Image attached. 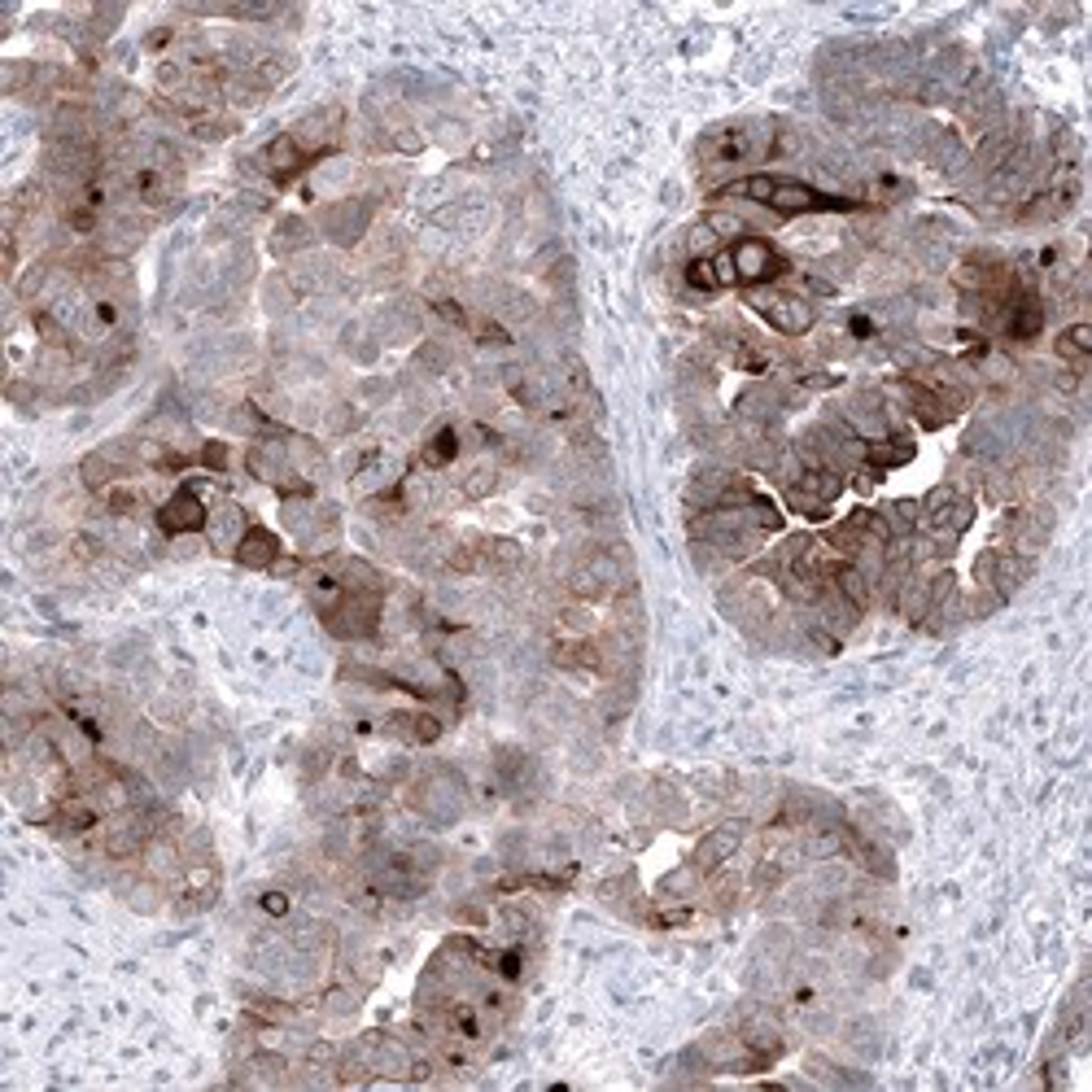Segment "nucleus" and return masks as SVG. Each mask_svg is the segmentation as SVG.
Returning <instances> with one entry per match:
<instances>
[{
	"label": "nucleus",
	"mask_w": 1092,
	"mask_h": 1092,
	"mask_svg": "<svg viewBox=\"0 0 1092 1092\" xmlns=\"http://www.w3.org/2000/svg\"><path fill=\"white\" fill-rule=\"evenodd\" d=\"M687 284H691V289H700V293H717V289H722L713 258H691L687 262Z\"/></svg>",
	"instance_id": "7c9ffc66"
},
{
	"label": "nucleus",
	"mask_w": 1092,
	"mask_h": 1092,
	"mask_svg": "<svg viewBox=\"0 0 1092 1092\" xmlns=\"http://www.w3.org/2000/svg\"><path fill=\"white\" fill-rule=\"evenodd\" d=\"M900 612H905V621H927V612H931V582H905L900 586Z\"/></svg>",
	"instance_id": "a878e982"
},
{
	"label": "nucleus",
	"mask_w": 1092,
	"mask_h": 1092,
	"mask_svg": "<svg viewBox=\"0 0 1092 1092\" xmlns=\"http://www.w3.org/2000/svg\"><path fill=\"white\" fill-rule=\"evenodd\" d=\"M931 158H935L940 171H962V166H966V149H962V140H957V136H940V140H935Z\"/></svg>",
	"instance_id": "2f4dec72"
},
{
	"label": "nucleus",
	"mask_w": 1092,
	"mask_h": 1092,
	"mask_svg": "<svg viewBox=\"0 0 1092 1092\" xmlns=\"http://www.w3.org/2000/svg\"><path fill=\"white\" fill-rule=\"evenodd\" d=\"M743 831H748L743 822H726V826H717V831H708L700 839V848H695L691 866L700 870V874H713L717 866H726V861L739 852V844H743Z\"/></svg>",
	"instance_id": "9d476101"
},
{
	"label": "nucleus",
	"mask_w": 1092,
	"mask_h": 1092,
	"mask_svg": "<svg viewBox=\"0 0 1092 1092\" xmlns=\"http://www.w3.org/2000/svg\"><path fill=\"white\" fill-rule=\"evenodd\" d=\"M467 328L476 332V341H498V345L507 341V332H502L494 319H467Z\"/></svg>",
	"instance_id": "58836bf2"
},
{
	"label": "nucleus",
	"mask_w": 1092,
	"mask_h": 1092,
	"mask_svg": "<svg viewBox=\"0 0 1092 1092\" xmlns=\"http://www.w3.org/2000/svg\"><path fill=\"white\" fill-rule=\"evenodd\" d=\"M704 223H708V227H713V232H717V241H726V236H739V241H743V219H739V214H730V210H717V214H708Z\"/></svg>",
	"instance_id": "c9c22d12"
},
{
	"label": "nucleus",
	"mask_w": 1092,
	"mask_h": 1092,
	"mask_svg": "<svg viewBox=\"0 0 1092 1092\" xmlns=\"http://www.w3.org/2000/svg\"><path fill=\"white\" fill-rule=\"evenodd\" d=\"M201 463L214 467V472H223V467H227V446H223V441H206V446H201Z\"/></svg>",
	"instance_id": "ea45409f"
},
{
	"label": "nucleus",
	"mask_w": 1092,
	"mask_h": 1092,
	"mask_svg": "<svg viewBox=\"0 0 1092 1092\" xmlns=\"http://www.w3.org/2000/svg\"><path fill=\"white\" fill-rule=\"evenodd\" d=\"M206 520H210V511H206V502L197 498V489H179V494L171 502H162V511H158V529L162 533H197V529H206Z\"/></svg>",
	"instance_id": "9b49d317"
},
{
	"label": "nucleus",
	"mask_w": 1092,
	"mask_h": 1092,
	"mask_svg": "<svg viewBox=\"0 0 1092 1092\" xmlns=\"http://www.w3.org/2000/svg\"><path fill=\"white\" fill-rule=\"evenodd\" d=\"M262 909H267L271 918H284V914H289V896H284V892H267V896H262Z\"/></svg>",
	"instance_id": "79ce46f5"
},
{
	"label": "nucleus",
	"mask_w": 1092,
	"mask_h": 1092,
	"mask_svg": "<svg viewBox=\"0 0 1092 1092\" xmlns=\"http://www.w3.org/2000/svg\"><path fill=\"white\" fill-rule=\"evenodd\" d=\"M1088 354H1092V328L1088 323H1071V328L1058 332V358L1062 363H1071V371H1079V376H1084V367H1088Z\"/></svg>",
	"instance_id": "412c9836"
},
{
	"label": "nucleus",
	"mask_w": 1092,
	"mask_h": 1092,
	"mask_svg": "<svg viewBox=\"0 0 1092 1092\" xmlns=\"http://www.w3.org/2000/svg\"><path fill=\"white\" fill-rule=\"evenodd\" d=\"M136 507H140L136 489H110V498H105V511H110V515H131Z\"/></svg>",
	"instance_id": "4c0bfd02"
},
{
	"label": "nucleus",
	"mask_w": 1092,
	"mask_h": 1092,
	"mask_svg": "<svg viewBox=\"0 0 1092 1092\" xmlns=\"http://www.w3.org/2000/svg\"><path fill=\"white\" fill-rule=\"evenodd\" d=\"M310 158H319V153L302 149V140H297L293 131H289V136H275L271 145H267V153H262V162H267V171H271L275 179L297 175L302 166H310Z\"/></svg>",
	"instance_id": "4468645a"
},
{
	"label": "nucleus",
	"mask_w": 1092,
	"mask_h": 1092,
	"mask_svg": "<svg viewBox=\"0 0 1092 1092\" xmlns=\"http://www.w3.org/2000/svg\"><path fill=\"white\" fill-rule=\"evenodd\" d=\"M166 44H171V31H166V27H158V31H153L149 40H145V49H153V53H158V49H166Z\"/></svg>",
	"instance_id": "c03bdc74"
},
{
	"label": "nucleus",
	"mask_w": 1092,
	"mask_h": 1092,
	"mask_svg": "<svg viewBox=\"0 0 1092 1092\" xmlns=\"http://www.w3.org/2000/svg\"><path fill=\"white\" fill-rule=\"evenodd\" d=\"M918 515H922V502L918 498H896L892 507H887V524L900 529V533H909L918 524Z\"/></svg>",
	"instance_id": "473e14b6"
},
{
	"label": "nucleus",
	"mask_w": 1092,
	"mask_h": 1092,
	"mask_svg": "<svg viewBox=\"0 0 1092 1092\" xmlns=\"http://www.w3.org/2000/svg\"><path fill=\"white\" fill-rule=\"evenodd\" d=\"M970 520H975V502L953 494V489H935V494L927 498V524L940 537L944 533H962Z\"/></svg>",
	"instance_id": "f8f14e48"
},
{
	"label": "nucleus",
	"mask_w": 1092,
	"mask_h": 1092,
	"mask_svg": "<svg viewBox=\"0 0 1092 1092\" xmlns=\"http://www.w3.org/2000/svg\"><path fill=\"white\" fill-rule=\"evenodd\" d=\"M909 454H914V441L909 437H883V441H874V446H866V463L896 467V463H905Z\"/></svg>",
	"instance_id": "bb28decb"
},
{
	"label": "nucleus",
	"mask_w": 1092,
	"mask_h": 1092,
	"mask_svg": "<svg viewBox=\"0 0 1092 1092\" xmlns=\"http://www.w3.org/2000/svg\"><path fill=\"white\" fill-rule=\"evenodd\" d=\"M765 206L778 214H813V210H861V201L826 197L813 184H800V179H774V193Z\"/></svg>",
	"instance_id": "423d86ee"
},
{
	"label": "nucleus",
	"mask_w": 1092,
	"mask_h": 1092,
	"mask_svg": "<svg viewBox=\"0 0 1092 1092\" xmlns=\"http://www.w3.org/2000/svg\"><path fill=\"white\" fill-rule=\"evenodd\" d=\"M839 494H844V476L831 472V467H804L796 481L787 485L791 507L809 515V520H826V511H831V502Z\"/></svg>",
	"instance_id": "f03ea898"
},
{
	"label": "nucleus",
	"mask_w": 1092,
	"mask_h": 1092,
	"mask_svg": "<svg viewBox=\"0 0 1092 1092\" xmlns=\"http://www.w3.org/2000/svg\"><path fill=\"white\" fill-rule=\"evenodd\" d=\"M411 800H415V809L424 813V818L454 822L463 813V783L450 770H437V774L419 778L415 791H411Z\"/></svg>",
	"instance_id": "39448f33"
},
{
	"label": "nucleus",
	"mask_w": 1092,
	"mask_h": 1092,
	"mask_svg": "<svg viewBox=\"0 0 1092 1092\" xmlns=\"http://www.w3.org/2000/svg\"><path fill=\"white\" fill-rule=\"evenodd\" d=\"M310 236H315L310 232V223L293 214V219H280V227L271 232V249L275 254H302V249L310 245Z\"/></svg>",
	"instance_id": "5701e85b"
},
{
	"label": "nucleus",
	"mask_w": 1092,
	"mask_h": 1092,
	"mask_svg": "<svg viewBox=\"0 0 1092 1092\" xmlns=\"http://www.w3.org/2000/svg\"><path fill=\"white\" fill-rule=\"evenodd\" d=\"M454 454H459V433H454V428H437V437L424 446V463L428 467H446Z\"/></svg>",
	"instance_id": "cd10ccee"
},
{
	"label": "nucleus",
	"mask_w": 1092,
	"mask_h": 1092,
	"mask_svg": "<svg viewBox=\"0 0 1092 1092\" xmlns=\"http://www.w3.org/2000/svg\"><path fill=\"white\" fill-rule=\"evenodd\" d=\"M393 145H398L402 153H419V145H424V140H419L411 127H398V131H393Z\"/></svg>",
	"instance_id": "37998d69"
},
{
	"label": "nucleus",
	"mask_w": 1092,
	"mask_h": 1092,
	"mask_svg": "<svg viewBox=\"0 0 1092 1092\" xmlns=\"http://www.w3.org/2000/svg\"><path fill=\"white\" fill-rule=\"evenodd\" d=\"M214 896H219V879H214V870L210 866H197V870H188V879H184L179 909H184V914H197V909H210L214 905Z\"/></svg>",
	"instance_id": "6ab92c4d"
},
{
	"label": "nucleus",
	"mask_w": 1092,
	"mask_h": 1092,
	"mask_svg": "<svg viewBox=\"0 0 1092 1092\" xmlns=\"http://www.w3.org/2000/svg\"><path fill=\"white\" fill-rule=\"evenodd\" d=\"M900 398H905V406L914 411L918 424H927V428H940L948 419V406L935 398V389L922 385V380H905V385H900Z\"/></svg>",
	"instance_id": "dca6fc26"
},
{
	"label": "nucleus",
	"mask_w": 1092,
	"mask_h": 1092,
	"mask_svg": "<svg viewBox=\"0 0 1092 1092\" xmlns=\"http://www.w3.org/2000/svg\"><path fill=\"white\" fill-rule=\"evenodd\" d=\"M57 822H62V831H92L97 826V809H92V800H62L57 804Z\"/></svg>",
	"instance_id": "393cba45"
},
{
	"label": "nucleus",
	"mask_w": 1092,
	"mask_h": 1092,
	"mask_svg": "<svg viewBox=\"0 0 1092 1092\" xmlns=\"http://www.w3.org/2000/svg\"><path fill=\"white\" fill-rule=\"evenodd\" d=\"M700 153L713 166H722V171H726V166H739V162H748L752 153H761V140H752V127L748 123H726V127L708 131Z\"/></svg>",
	"instance_id": "6e6552de"
},
{
	"label": "nucleus",
	"mask_w": 1092,
	"mask_h": 1092,
	"mask_svg": "<svg viewBox=\"0 0 1092 1092\" xmlns=\"http://www.w3.org/2000/svg\"><path fill=\"white\" fill-rule=\"evenodd\" d=\"M730 262H735V280H743V284H765L787 271V258L778 254L770 241H761V236H743V241L730 249Z\"/></svg>",
	"instance_id": "0eeeda50"
},
{
	"label": "nucleus",
	"mask_w": 1092,
	"mask_h": 1092,
	"mask_svg": "<svg viewBox=\"0 0 1092 1092\" xmlns=\"http://www.w3.org/2000/svg\"><path fill=\"white\" fill-rule=\"evenodd\" d=\"M717 245H722V241H717V232H713V227H708V223H695L691 232H687V249H691V258H713V254H717Z\"/></svg>",
	"instance_id": "72a5a7b5"
},
{
	"label": "nucleus",
	"mask_w": 1092,
	"mask_h": 1092,
	"mask_svg": "<svg viewBox=\"0 0 1092 1092\" xmlns=\"http://www.w3.org/2000/svg\"><path fill=\"white\" fill-rule=\"evenodd\" d=\"M626 582H630L626 560H621V556H608V551H595V556H586L578 569L569 573V591L578 595V599H608V595H617Z\"/></svg>",
	"instance_id": "f257e3e1"
},
{
	"label": "nucleus",
	"mask_w": 1092,
	"mask_h": 1092,
	"mask_svg": "<svg viewBox=\"0 0 1092 1092\" xmlns=\"http://www.w3.org/2000/svg\"><path fill=\"white\" fill-rule=\"evenodd\" d=\"M118 450L123 446H110V450H97V454H88V459L79 463V476H83V485L88 489H105L114 481V476H123L131 463L118 459Z\"/></svg>",
	"instance_id": "aec40b11"
},
{
	"label": "nucleus",
	"mask_w": 1092,
	"mask_h": 1092,
	"mask_svg": "<svg viewBox=\"0 0 1092 1092\" xmlns=\"http://www.w3.org/2000/svg\"><path fill=\"white\" fill-rule=\"evenodd\" d=\"M419 367H428V371H446L450 367V350L441 341H424L419 345Z\"/></svg>",
	"instance_id": "e433bc0d"
},
{
	"label": "nucleus",
	"mask_w": 1092,
	"mask_h": 1092,
	"mask_svg": "<svg viewBox=\"0 0 1092 1092\" xmlns=\"http://www.w3.org/2000/svg\"><path fill=\"white\" fill-rule=\"evenodd\" d=\"M739 1040L748 1044L761 1062H774L778 1053H783V1031H778L774 1014H765V1010H756V1014L743 1018V1023H739Z\"/></svg>",
	"instance_id": "ddd939ff"
},
{
	"label": "nucleus",
	"mask_w": 1092,
	"mask_h": 1092,
	"mask_svg": "<svg viewBox=\"0 0 1092 1092\" xmlns=\"http://www.w3.org/2000/svg\"><path fill=\"white\" fill-rule=\"evenodd\" d=\"M748 306H756L765 319L774 323L778 332H787V337H804V332L818 323V315H813V306L804 302L800 293H778V289H748Z\"/></svg>",
	"instance_id": "7ed1b4c3"
},
{
	"label": "nucleus",
	"mask_w": 1092,
	"mask_h": 1092,
	"mask_svg": "<svg viewBox=\"0 0 1092 1092\" xmlns=\"http://www.w3.org/2000/svg\"><path fill=\"white\" fill-rule=\"evenodd\" d=\"M389 730H398V735L411 739V743H437L441 722H437L433 713H393L389 717Z\"/></svg>",
	"instance_id": "4be33fe9"
},
{
	"label": "nucleus",
	"mask_w": 1092,
	"mask_h": 1092,
	"mask_svg": "<svg viewBox=\"0 0 1092 1092\" xmlns=\"http://www.w3.org/2000/svg\"><path fill=\"white\" fill-rule=\"evenodd\" d=\"M494 485H498V467L494 463H476L472 472L463 476V498H485Z\"/></svg>",
	"instance_id": "c756f323"
},
{
	"label": "nucleus",
	"mask_w": 1092,
	"mask_h": 1092,
	"mask_svg": "<svg viewBox=\"0 0 1092 1092\" xmlns=\"http://www.w3.org/2000/svg\"><path fill=\"white\" fill-rule=\"evenodd\" d=\"M319 617L337 639H371L380 630V595H345L337 608Z\"/></svg>",
	"instance_id": "20e7f679"
},
{
	"label": "nucleus",
	"mask_w": 1092,
	"mask_h": 1092,
	"mask_svg": "<svg viewBox=\"0 0 1092 1092\" xmlns=\"http://www.w3.org/2000/svg\"><path fill=\"white\" fill-rule=\"evenodd\" d=\"M367 223H371V201H358V197L323 210V236L332 245H354L367 232Z\"/></svg>",
	"instance_id": "1a4fd4ad"
},
{
	"label": "nucleus",
	"mask_w": 1092,
	"mask_h": 1092,
	"mask_svg": "<svg viewBox=\"0 0 1092 1092\" xmlns=\"http://www.w3.org/2000/svg\"><path fill=\"white\" fill-rule=\"evenodd\" d=\"M831 582H835V595H844L857 612H866L870 608V595H874V582H870V573L861 569V564H835V573H831Z\"/></svg>",
	"instance_id": "f3484780"
},
{
	"label": "nucleus",
	"mask_w": 1092,
	"mask_h": 1092,
	"mask_svg": "<svg viewBox=\"0 0 1092 1092\" xmlns=\"http://www.w3.org/2000/svg\"><path fill=\"white\" fill-rule=\"evenodd\" d=\"M520 564H524L520 542H511V537H485V569L489 573H515Z\"/></svg>",
	"instance_id": "b1692460"
},
{
	"label": "nucleus",
	"mask_w": 1092,
	"mask_h": 1092,
	"mask_svg": "<svg viewBox=\"0 0 1092 1092\" xmlns=\"http://www.w3.org/2000/svg\"><path fill=\"white\" fill-rule=\"evenodd\" d=\"M354 428V411L350 406H332L328 411V433H350Z\"/></svg>",
	"instance_id": "a19ab883"
},
{
	"label": "nucleus",
	"mask_w": 1092,
	"mask_h": 1092,
	"mask_svg": "<svg viewBox=\"0 0 1092 1092\" xmlns=\"http://www.w3.org/2000/svg\"><path fill=\"white\" fill-rule=\"evenodd\" d=\"M232 556L241 560L245 569H275V560H280V537H275L271 529L249 524V533L241 537V547H236Z\"/></svg>",
	"instance_id": "2eb2a0df"
},
{
	"label": "nucleus",
	"mask_w": 1092,
	"mask_h": 1092,
	"mask_svg": "<svg viewBox=\"0 0 1092 1092\" xmlns=\"http://www.w3.org/2000/svg\"><path fill=\"white\" fill-rule=\"evenodd\" d=\"M700 879H704V874L695 870V866H687V870H674V874H669V879H665V887H660V892L682 900V896H691L695 887H700Z\"/></svg>",
	"instance_id": "f704fd0d"
},
{
	"label": "nucleus",
	"mask_w": 1092,
	"mask_h": 1092,
	"mask_svg": "<svg viewBox=\"0 0 1092 1092\" xmlns=\"http://www.w3.org/2000/svg\"><path fill=\"white\" fill-rule=\"evenodd\" d=\"M210 542L219 547V551H236L241 547V537L249 533V520H245V511L236 507V502H223L219 511H210Z\"/></svg>",
	"instance_id": "a211bd4d"
},
{
	"label": "nucleus",
	"mask_w": 1092,
	"mask_h": 1092,
	"mask_svg": "<svg viewBox=\"0 0 1092 1092\" xmlns=\"http://www.w3.org/2000/svg\"><path fill=\"white\" fill-rule=\"evenodd\" d=\"M774 415V393L770 389H748L739 398V419H752V424H761V419H770Z\"/></svg>",
	"instance_id": "c85d7f7f"
}]
</instances>
